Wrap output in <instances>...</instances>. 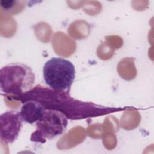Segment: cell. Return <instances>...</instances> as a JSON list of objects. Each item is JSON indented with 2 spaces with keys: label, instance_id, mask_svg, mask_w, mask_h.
Returning a JSON list of instances; mask_svg holds the SVG:
<instances>
[{
  "label": "cell",
  "instance_id": "5",
  "mask_svg": "<svg viewBox=\"0 0 154 154\" xmlns=\"http://www.w3.org/2000/svg\"><path fill=\"white\" fill-rule=\"evenodd\" d=\"M46 109L38 101L29 99L22 104L20 113L23 122L32 124L42 117Z\"/></svg>",
  "mask_w": 154,
  "mask_h": 154
},
{
  "label": "cell",
  "instance_id": "1",
  "mask_svg": "<svg viewBox=\"0 0 154 154\" xmlns=\"http://www.w3.org/2000/svg\"><path fill=\"white\" fill-rule=\"evenodd\" d=\"M34 82L32 70L23 63H10L0 70V88L5 94H23L31 90Z\"/></svg>",
  "mask_w": 154,
  "mask_h": 154
},
{
  "label": "cell",
  "instance_id": "4",
  "mask_svg": "<svg viewBox=\"0 0 154 154\" xmlns=\"http://www.w3.org/2000/svg\"><path fill=\"white\" fill-rule=\"evenodd\" d=\"M23 120L20 112L7 111L0 116V138L6 143H13L18 137Z\"/></svg>",
  "mask_w": 154,
  "mask_h": 154
},
{
  "label": "cell",
  "instance_id": "3",
  "mask_svg": "<svg viewBox=\"0 0 154 154\" xmlns=\"http://www.w3.org/2000/svg\"><path fill=\"white\" fill-rule=\"evenodd\" d=\"M68 125L67 117L61 111L46 108L42 117L36 122V129L32 133L31 141L44 143L62 134Z\"/></svg>",
  "mask_w": 154,
  "mask_h": 154
},
{
  "label": "cell",
  "instance_id": "6",
  "mask_svg": "<svg viewBox=\"0 0 154 154\" xmlns=\"http://www.w3.org/2000/svg\"><path fill=\"white\" fill-rule=\"evenodd\" d=\"M19 2L15 0H2L0 1V4L2 9L5 11L11 12V10L16 7V4Z\"/></svg>",
  "mask_w": 154,
  "mask_h": 154
},
{
  "label": "cell",
  "instance_id": "2",
  "mask_svg": "<svg viewBox=\"0 0 154 154\" xmlns=\"http://www.w3.org/2000/svg\"><path fill=\"white\" fill-rule=\"evenodd\" d=\"M75 67L69 60L62 57H52L43 67L45 84L51 89L59 91H69L75 78Z\"/></svg>",
  "mask_w": 154,
  "mask_h": 154
}]
</instances>
